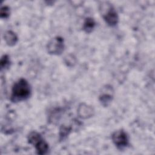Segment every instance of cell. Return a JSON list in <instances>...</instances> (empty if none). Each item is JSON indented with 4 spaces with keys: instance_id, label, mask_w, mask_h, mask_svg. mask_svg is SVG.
<instances>
[{
    "instance_id": "obj_1",
    "label": "cell",
    "mask_w": 155,
    "mask_h": 155,
    "mask_svg": "<svg viewBox=\"0 0 155 155\" xmlns=\"http://www.w3.org/2000/svg\"><path fill=\"white\" fill-rule=\"evenodd\" d=\"M31 93L28 82L24 78H20L12 86L10 100L14 103L25 101L30 97Z\"/></svg>"
},
{
    "instance_id": "obj_2",
    "label": "cell",
    "mask_w": 155,
    "mask_h": 155,
    "mask_svg": "<svg viewBox=\"0 0 155 155\" xmlns=\"http://www.w3.org/2000/svg\"><path fill=\"white\" fill-rule=\"evenodd\" d=\"M99 11L104 20L109 26L113 27L117 24L118 15L112 4L108 2H102L99 5Z\"/></svg>"
},
{
    "instance_id": "obj_3",
    "label": "cell",
    "mask_w": 155,
    "mask_h": 155,
    "mask_svg": "<svg viewBox=\"0 0 155 155\" xmlns=\"http://www.w3.org/2000/svg\"><path fill=\"white\" fill-rule=\"evenodd\" d=\"M27 140L29 143L35 146L37 154L43 155L48 152L49 146L48 143L37 131L30 132L28 135Z\"/></svg>"
},
{
    "instance_id": "obj_4",
    "label": "cell",
    "mask_w": 155,
    "mask_h": 155,
    "mask_svg": "<svg viewBox=\"0 0 155 155\" xmlns=\"http://www.w3.org/2000/svg\"><path fill=\"white\" fill-rule=\"evenodd\" d=\"M64 40L61 36H55L51 39L47 45V52L52 55H60L64 50Z\"/></svg>"
},
{
    "instance_id": "obj_5",
    "label": "cell",
    "mask_w": 155,
    "mask_h": 155,
    "mask_svg": "<svg viewBox=\"0 0 155 155\" xmlns=\"http://www.w3.org/2000/svg\"><path fill=\"white\" fill-rule=\"evenodd\" d=\"M114 145L120 150H123L129 145V138L127 133L123 130H116L111 135Z\"/></svg>"
},
{
    "instance_id": "obj_6",
    "label": "cell",
    "mask_w": 155,
    "mask_h": 155,
    "mask_svg": "<svg viewBox=\"0 0 155 155\" xmlns=\"http://www.w3.org/2000/svg\"><path fill=\"white\" fill-rule=\"evenodd\" d=\"M114 90L111 85H105L101 88L99 100L101 105L105 107H108L113 99Z\"/></svg>"
},
{
    "instance_id": "obj_7",
    "label": "cell",
    "mask_w": 155,
    "mask_h": 155,
    "mask_svg": "<svg viewBox=\"0 0 155 155\" xmlns=\"http://www.w3.org/2000/svg\"><path fill=\"white\" fill-rule=\"evenodd\" d=\"M94 110L91 107L85 104H81L78 108V114L80 117L87 119L91 117L94 114Z\"/></svg>"
},
{
    "instance_id": "obj_8",
    "label": "cell",
    "mask_w": 155,
    "mask_h": 155,
    "mask_svg": "<svg viewBox=\"0 0 155 155\" xmlns=\"http://www.w3.org/2000/svg\"><path fill=\"white\" fill-rule=\"evenodd\" d=\"M3 38L7 45L10 47L14 46L18 41V36L12 30L6 31L3 35Z\"/></svg>"
},
{
    "instance_id": "obj_9",
    "label": "cell",
    "mask_w": 155,
    "mask_h": 155,
    "mask_svg": "<svg viewBox=\"0 0 155 155\" xmlns=\"http://www.w3.org/2000/svg\"><path fill=\"white\" fill-rule=\"evenodd\" d=\"M96 25L95 21L93 18L88 17L85 18L83 25L82 29L87 33H90L94 30Z\"/></svg>"
},
{
    "instance_id": "obj_10",
    "label": "cell",
    "mask_w": 155,
    "mask_h": 155,
    "mask_svg": "<svg viewBox=\"0 0 155 155\" xmlns=\"http://www.w3.org/2000/svg\"><path fill=\"white\" fill-rule=\"evenodd\" d=\"M72 128L71 127H67L65 125H62L59 129V140H64L69 135Z\"/></svg>"
},
{
    "instance_id": "obj_11",
    "label": "cell",
    "mask_w": 155,
    "mask_h": 155,
    "mask_svg": "<svg viewBox=\"0 0 155 155\" xmlns=\"http://www.w3.org/2000/svg\"><path fill=\"white\" fill-rule=\"evenodd\" d=\"M10 65V59L7 54H4L1 58L0 66L1 70H5L9 67Z\"/></svg>"
},
{
    "instance_id": "obj_12",
    "label": "cell",
    "mask_w": 155,
    "mask_h": 155,
    "mask_svg": "<svg viewBox=\"0 0 155 155\" xmlns=\"http://www.w3.org/2000/svg\"><path fill=\"white\" fill-rule=\"evenodd\" d=\"M10 14V9L8 6L4 5L1 7L0 16L2 19H7L9 17Z\"/></svg>"
},
{
    "instance_id": "obj_13",
    "label": "cell",
    "mask_w": 155,
    "mask_h": 155,
    "mask_svg": "<svg viewBox=\"0 0 155 155\" xmlns=\"http://www.w3.org/2000/svg\"><path fill=\"white\" fill-rule=\"evenodd\" d=\"M65 63L67 66L72 67L76 64V58L73 54H68L65 57Z\"/></svg>"
}]
</instances>
